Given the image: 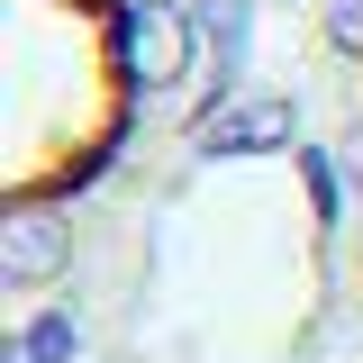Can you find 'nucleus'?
<instances>
[{"label": "nucleus", "mask_w": 363, "mask_h": 363, "mask_svg": "<svg viewBox=\"0 0 363 363\" xmlns=\"http://www.w3.org/2000/svg\"><path fill=\"white\" fill-rule=\"evenodd\" d=\"M0 191L9 218H55L136 145V0H0Z\"/></svg>", "instance_id": "obj_1"}, {"label": "nucleus", "mask_w": 363, "mask_h": 363, "mask_svg": "<svg viewBox=\"0 0 363 363\" xmlns=\"http://www.w3.org/2000/svg\"><path fill=\"white\" fill-rule=\"evenodd\" d=\"M345 118H354V209H363V0L345 9Z\"/></svg>", "instance_id": "obj_2"}]
</instances>
